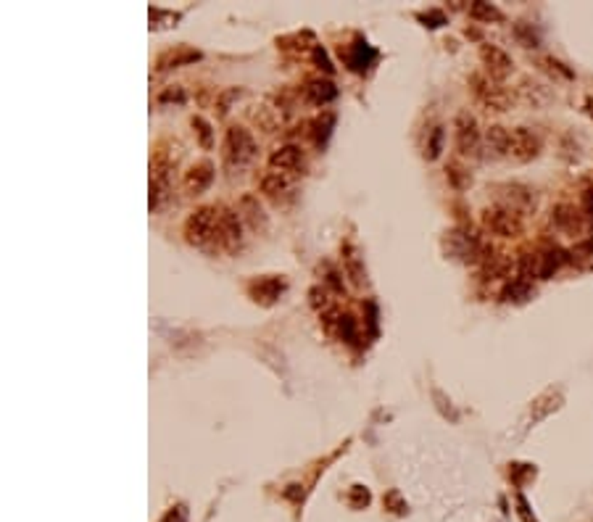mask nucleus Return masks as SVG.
I'll return each mask as SVG.
<instances>
[{
  "label": "nucleus",
  "mask_w": 593,
  "mask_h": 522,
  "mask_svg": "<svg viewBox=\"0 0 593 522\" xmlns=\"http://www.w3.org/2000/svg\"><path fill=\"white\" fill-rule=\"evenodd\" d=\"M583 206H585V214H591V217H593V190H585Z\"/></svg>",
  "instance_id": "nucleus-37"
},
{
  "label": "nucleus",
  "mask_w": 593,
  "mask_h": 522,
  "mask_svg": "<svg viewBox=\"0 0 593 522\" xmlns=\"http://www.w3.org/2000/svg\"><path fill=\"white\" fill-rule=\"evenodd\" d=\"M551 222L559 232H564L569 237H580L585 232V211L572 206V203H559L551 211Z\"/></svg>",
  "instance_id": "nucleus-10"
},
{
  "label": "nucleus",
  "mask_w": 593,
  "mask_h": 522,
  "mask_svg": "<svg viewBox=\"0 0 593 522\" xmlns=\"http://www.w3.org/2000/svg\"><path fill=\"white\" fill-rule=\"evenodd\" d=\"M332 122H335V113H322L319 119L314 122V135H316V143H324V138L330 135V127H332Z\"/></svg>",
  "instance_id": "nucleus-29"
},
{
  "label": "nucleus",
  "mask_w": 593,
  "mask_h": 522,
  "mask_svg": "<svg viewBox=\"0 0 593 522\" xmlns=\"http://www.w3.org/2000/svg\"><path fill=\"white\" fill-rule=\"evenodd\" d=\"M588 113L593 116V98H588Z\"/></svg>",
  "instance_id": "nucleus-38"
},
{
  "label": "nucleus",
  "mask_w": 593,
  "mask_h": 522,
  "mask_svg": "<svg viewBox=\"0 0 593 522\" xmlns=\"http://www.w3.org/2000/svg\"><path fill=\"white\" fill-rule=\"evenodd\" d=\"M211 183H214V164H211V161H198V164H192L190 169L185 172L182 190L195 198V195H203V193L209 190Z\"/></svg>",
  "instance_id": "nucleus-13"
},
{
  "label": "nucleus",
  "mask_w": 593,
  "mask_h": 522,
  "mask_svg": "<svg viewBox=\"0 0 593 522\" xmlns=\"http://www.w3.org/2000/svg\"><path fill=\"white\" fill-rule=\"evenodd\" d=\"M470 16L475 19V21H485V24H490V21H504V14H501L496 6H490V3H483V0L472 3V6H470Z\"/></svg>",
  "instance_id": "nucleus-22"
},
{
  "label": "nucleus",
  "mask_w": 593,
  "mask_h": 522,
  "mask_svg": "<svg viewBox=\"0 0 593 522\" xmlns=\"http://www.w3.org/2000/svg\"><path fill=\"white\" fill-rule=\"evenodd\" d=\"M341 253H343V270H346V275L351 277V282H354L356 287H364L366 285V270H364V259H361L359 248L354 243H343Z\"/></svg>",
  "instance_id": "nucleus-17"
},
{
  "label": "nucleus",
  "mask_w": 593,
  "mask_h": 522,
  "mask_svg": "<svg viewBox=\"0 0 593 522\" xmlns=\"http://www.w3.org/2000/svg\"><path fill=\"white\" fill-rule=\"evenodd\" d=\"M314 58H316V63H322V69H324V71H332L330 58L324 56V51H322V48H319V45H316V51H314Z\"/></svg>",
  "instance_id": "nucleus-35"
},
{
  "label": "nucleus",
  "mask_w": 593,
  "mask_h": 522,
  "mask_svg": "<svg viewBox=\"0 0 593 522\" xmlns=\"http://www.w3.org/2000/svg\"><path fill=\"white\" fill-rule=\"evenodd\" d=\"M480 219H483V227L488 230L490 235H496V237H506V240H512V237L525 235L522 214H517V211H512V209H504V206H490V209H485L483 214H480Z\"/></svg>",
  "instance_id": "nucleus-5"
},
{
  "label": "nucleus",
  "mask_w": 593,
  "mask_h": 522,
  "mask_svg": "<svg viewBox=\"0 0 593 522\" xmlns=\"http://www.w3.org/2000/svg\"><path fill=\"white\" fill-rule=\"evenodd\" d=\"M517 514L522 517V522H538V520H535V517L530 514V506H527L525 496H517Z\"/></svg>",
  "instance_id": "nucleus-34"
},
{
  "label": "nucleus",
  "mask_w": 593,
  "mask_h": 522,
  "mask_svg": "<svg viewBox=\"0 0 593 522\" xmlns=\"http://www.w3.org/2000/svg\"><path fill=\"white\" fill-rule=\"evenodd\" d=\"M256 153H259V145H256L251 132L240 124H230L227 132H225V140H222V161L230 172H243L245 166L256 158Z\"/></svg>",
  "instance_id": "nucleus-1"
},
{
  "label": "nucleus",
  "mask_w": 593,
  "mask_h": 522,
  "mask_svg": "<svg viewBox=\"0 0 593 522\" xmlns=\"http://www.w3.org/2000/svg\"><path fill=\"white\" fill-rule=\"evenodd\" d=\"M517 96H520V101H522V103L532 106V108H538V106L549 103L551 93H549V87H543L541 82L522 79V82H520V93H517Z\"/></svg>",
  "instance_id": "nucleus-21"
},
{
  "label": "nucleus",
  "mask_w": 593,
  "mask_h": 522,
  "mask_svg": "<svg viewBox=\"0 0 593 522\" xmlns=\"http://www.w3.org/2000/svg\"><path fill=\"white\" fill-rule=\"evenodd\" d=\"M293 188H296V177L288 172H277V169H272V172H267L262 177V193L267 195V198L272 200H285L293 193Z\"/></svg>",
  "instance_id": "nucleus-15"
},
{
  "label": "nucleus",
  "mask_w": 593,
  "mask_h": 522,
  "mask_svg": "<svg viewBox=\"0 0 593 522\" xmlns=\"http://www.w3.org/2000/svg\"><path fill=\"white\" fill-rule=\"evenodd\" d=\"M538 153H541V138L527 127H515L509 140V156L520 164H527L532 158H538Z\"/></svg>",
  "instance_id": "nucleus-9"
},
{
  "label": "nucleus",
  "mask_w": 593,
  "mask_h": 522,
  "mask_svg": "<svg viewBox=\"0 0 593 522\" xmlns=\"http://www.w3.org/2000/svg\"><path fill=\"white\" fill-rule=\"evenodd\" d=\"M354 51H356V56H346V61H349V66L354 71H364L366 63H369L364 58V53H372V51H369V45H366V43H356V45H354Z\"/></svg>",
  "instance_id": "nucleus-28"
},
{
  "label": "nucleus",
  "mask_w": 593,
  "mask_h": 522,
  "mask_svg": "<svg viewBox=\"0 0 593 522\" xmlns=\"http://www.w3.org/2000/svg\"><path fill=\"white\" fill-rule=\"evenodd\" d=\"M509 140H512V130H506L501 124H490L483 132V150L490 158H504L509 156Z\"/></svg>",
  "instance_id": "nucleus-16"
},
{
  "label": "nucleus",
  "mask_w": 593,
  "mask_h": 522,
  "mask_svg": "<svg viewBox=\"0 0 593 522\" xmlns=\"http://www.w3.org/2000/svg\"><path fill=\"white\" fill-rule=\"evenodd\" d=\"M190 127H192V132H195V138H198V143H201L203 150L214 148V130H211V124L206 122L203 116H192Z\"/></svg>",
  "instance_id": "nucleus-23"
},
{
  "label": "nucleus",
  "mask_w": 593,
  "mask_h": 522,
  "mask_svg": "<svg viewBox=\"0 0 593 522\" xmlns=\"http://www.w3.org/2000/svg\"><path fill=\"white\" fill-rule=\"evenodd\" d=\"M309 298H311V306L314 309H319V312H330L332 309V298H330V290L324 285H316L309 290Z\"/></svg>",
  "instance_id": "nucleus-26"
},
{
  "label": "nucleus",
  "mask_w": 593,
  "mask_h": 522,
  "mask_svg": "<svg viewBox=\"0 0 593 522\" xmlns=\"http://www.w3.org/2000/svg\"><path fill=\"white\" fill-rule=\"evenodd\" d=\"M480 61H483V66L488 71V77L496 79V82H504L515 71L512 56L493 43H480Z\"/></svg>",
  "instance_id": "nucleus-8"
},
{
  "label": "nucleus",
  "mask_w": 593,
  "mask_h": 522,
  "mask_svg": "<svg viewBox=\"0 0 593 522\" xmlns=\"http://www.w3.org/2000/svg\"><path fill=\"white\" fill-rule=\"evenodd\" d=\"M445 180L454 185L456 190H464V188H470L472 185V174L467 172L462 164L451 161V164H445Z\"/></svg>",
  "instance_id": "nucleus-24"
},
{
  "label": "nucleus",
  "mask_w": 593,
  "mask_h": 522,
  "mask_svg": "<svg viewBox=\"0 0 593 522\" xmlns=\"http://www.w3.org/2000/svg\"><path fill=\"white\" fill-rule=\"evenodd\" d=\"M493 198H496V206H504V209H512L517 214H530L538 206V195L532 190L530 185L522 183H501L493 185Z\"/></svg>",
  "instance_id": "nucleus-4"
},
{
  "label": "nucleus",
  "mask_w": 593,
  "mask_h": 522,
  "mask_svg": "<svg viewBox=\"0 0 593 522\" xmlns=\"http://www.w3.org/2000/svg\"><path fill=\"white\" fill-rule=\"evenodd\" d=\"M161 101H185V93L180 90V87H175V90H166V93H161Z\"/></svg>",
  "instance_id": "nucleus-36"
},
{
  "label": "nucleus",
  "mask_w": 593,
  "mask_h": 522,
  "mask_svg": "<svg viewBox=\"0 0 593 522\" xmlns=\"http://www.w3.org/2000/svg\"><path fill=\"white\" fill-rule=\"evenodd\" d=\"M248 116L251 122L264 132H277L282 127V116H279V108L269 103H256L248 108Z\"/></svg>",
  "instance_id": "nucleus-19"
},
{
  "label": "nucleus",
  "mask_w": 593,
  "mask_h": 522,
  "mask_svg": "<svg viewBox=\"0 0 593 522\" xmlns=\"http://www.w3.org/2000/svg\"><path fill=\"white\" fill-rule=\"evenodd\" d=\"M562 264V251H546L538 256V277H551Z\"/></svg>",
  "instance_id": "nucleus-25"
},
{
  "label": "nucleus",
  "mask_w": 593,
  "mask_h": 522,
  "mask_svg": "<svg viewBox=\"0 0 593 522\" xmlns=\"http://www.w3.org/2000/svg\"><path fill=\"white\" fill-rule=\"evenodd\" d=\"M214 243L222 251H237L240 248V243H243V219L237 217V211L232 209L219 211V225H217Z\"/></svg>",
  "instance_id": "nucleus-7"
},
{
  "label": "nucleus",
  "mask_w": 593,
  "mask_h": 522,
  "mask_svg": "<svg viewBox=\"0 0 593 522\" xmlns=\"http://www.w3.org/2000/svg\"><path fill=\"white\" fill-rule=\"evenodd\" d=\"M304 98L314 106H327L330 101L338 98V87L332 85L330 79H311L304 87Z\"/></svg>",
  "instance_id": "nucleus-20"
},
{
  "label": "nucleus",
  "mask_w": 593,
  "mask_h": 522,
  "mask_svg": "<svg viewBox=\"0 0 593 522\" xmlns=\"http://www.w3.org/2000/svg\"><path fill=\"white\" fill-rule=\"evenodd\" d=\"M443 140H445L443 127H433V132H430V138H428V150H425V156H428L430 161L440 156V150H443Z\"/></svg>",
  "instance_id": "nucleus-27"
},
{
  "label": "nucleus",
  "mask_w": 593,
  "mask_h": 522,
  "mask_svg": "<svg viewBox=\"0 0 593 522\" xmlns=\"http://www.w3.org/2000/svg\"><path fill=\"white\" fill-rule=\"evenodd\" d=\"M304 164H306L304 150H301V145H293V143L279 145L277 150H272L269 153V166L272 169H277V172L298 174V169H304Z\"/></svg>",
  "instance_id": "nucleus-14"
},
{
  "label": "nucleus",
  "mask_w": 593,
  "mask_h": 522,
  "mask_svg": "<svg viewBox=\"0 0 593 522\" xmlns=\"http://www.w3.org/2000/svg\"><path fill=\"white\" fill-rule=\"evenodd\" d=\"M201 58V51H195V48H187V45H177V48H172V51H166L158 56V71H166V69H177V66H187V63L198 61Z\"/></svg>",
  "instance_id": "nucleus-18"
},
{
  "label": "nucleus",
  "mask_w": 593,
  "mask_h": 522,
  "mask_svg": "<svg viewBox=\"0 0 593 522\" xmlns=\"http://www.w3.org/2000/svg\"><path fill=\"white\" fill-rule=\"evenodd\" d=\"M219 211L217 206H201L195 209L190 217L185 219L182 235L185 240L195 248H206L209 243H214V235H217V225H219Z\"/></svg>",
  "instance_id": "nucleus-3"
},
{
  "label": "nucleus",
  "mask_w": 593,
  "mask_h": 522,
  "mask_svg": "<svg viewBox=\"0 0 593 522\" xmlns=\"http://www.w3.org/2000/svg\"><path fill=\"white\" fill-rule=\"evenodd\" d=\"M235 211H237V217L243 219V225L248 227V230H253V232H267L269 217H267V211H264L259 195H253V193L240 195Z\"/></svg>",
  "instance_id": "nucleus-11"
},
{
  "label": "nucleus",
  "mask_w": 593,
  "mask_h": 522,
  "mask_svg": "<svg viewBox=\"0 0 593 522\" xmlns=\"http://www.w3.org/2000/svg\"><path fill=\"white\" fill-rule=\"evenodd\" d=\"M341 332L349 343H356V322H354V317H351V314H343L341 317Z\"/></svg>",
  "instance_id": "nucleus-31"
},
{
  "label": "nucleus",
  "mask_w": 593,
  "mask_h": 522,
  "mask_svg": "<svg viewBox=\"0 0 593 522\" xmlns=\"http://www.w3.org/2000/svg\"><path fill=\"white\" fill-rule=\"evenodd\" d=\"M240 93L243 90H237V87H230V90H225L222 96H219V101H217V108H219V113H227V108H230V103L235 101V98H240Z\"/></svg>",
  "instance_id": "nucleus-32"
},
{
  "label": "nucleus",
  "mask_w": 593,
  "mask_h": 522,
  "mask_svg": "<svg viewBox=\"0 0 593 522\" xmlns=\"http://www.w3.org/2000/svg\"><path fill=\"white\" fill-rule=\"evenodd\" d=\"M161 522H187V512H185V506H175V509H169Z\"/></svg>",
  "instance_id": "nucleus-33"
},
{
  "label": "nucleus",
  "mask_w": 593,
  "mask_h": 522,
  "mask_svg": "<svg viewBox=\"0 0 593 522\" xmlns=\"http://www.w3.org/2000/svg\"><path fill=\"white\" fill-rule=\"evenodd\" d=\"M515 35H517V40L525 45V48H535V45H538V37H535V32H532V26H527L525 21L515 24Z\"/></svg>",
  "instance_id": "nucleus-30"
},
{
  "label": "nucleus",
  "mask_w": 593,
  "mask_h": 522,
  "mask_svg": "<svg viewBox=\"0 0 593 522\" xmlns=\"http://www.w3.org/2000/svg\"><path fill=\"white\" fill-rule=\"evenodd\" d=\"M285 287H288V282L279 277V275H267V277L253 280L251 285H248V296L259 306H272L279 301V296L285 293Z\"/></svg>",
  "instance_id": "nucleus-12"
},
{
  "label": "nucleus",
  "mask_w": 593,
  "mask_h": 522,
  "mask_svg": "<svg viewBox=\"0 0 593 522\" xmlns=\"http://www.w3.org/2000/svg\"><path fill=\"white\" fill-rule=\"evenodd\" d=\"M470 90L475 101L480 106H485L488 111H509V106L515 103V93L501 85V82H496V79H490L488 74H472Z\"/></svg>",
  "instance_id": "nucleus-2"
},
{
  "label": "nucleus",
  "mask_w": 593,
  "mask_h": 522,
  "mask_svg": "<svg viewBox=\"0 0 593 522\" xmlns=\"http://www.w3.org/2000/svg\"><path fill=\"white\" fill-rule=\"evenodd\" d=\"M456 130V150L462 153L464 158H480V150H483V135L478 130V122L470 111H462L456 116L454 122Z\"/></svg>",
  "instance_id": "nucleus-6"
}]
</instances>
